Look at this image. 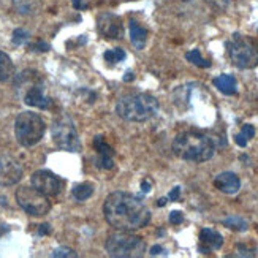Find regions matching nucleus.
<instances>
[{
  "label": "nucleus",
  "instance_id": "1",
  "mask_svg": "<svg viewBox=\"0 0 258 258\" xmlns=\"http://www.w3.org/2000/svg\"><path fill=\"white\" fill-rule=\"evenodd\" d=\"M105 219L113 228L135 231L147 227L150 211L138 197L127 192H113L103 204Z\"/></svg>",
  "mask_w": 258,
  "mask_h": 258
},
{
  "label": "nucleus",
  "instance_id": "2",
  "mask_svg": "<svg viewBox=\"0 0 258 258\" xmlns=\"http://www.w3.org/2000/svg\"><path fill=\"white\" fill-rule=\"evenodd\" d=\"M173 152L187 162L203 163L212 158L216 146L209 136L195 130H187L178 133L173 139Z\"/></svg>",
  "mask_w": 258,
  "mask_h": 258
},
{
  "label": "nucleus",
  "instance_id": "3",
  "mask_svg": "<svg viewBox=\"0 0 258 258\" xmlns=\"http://www.w3.org/2000/svg\"><path fill=\"white\" fill-rule=\"evenodd\" d=\"M116 113L128 122H146L158 113V102L150 94H127L116 103Z\"/></svg>",
  "mask_w": 258,
  "mask_h": 258
},
{
  "label": "nucleus",
  "instance_id": "4",
  "mask_svg": "<svg viewBox=\"0 0 258 258\" xmlns=\"http://www.w3.org/2000/svg\"><path fill=\"white\" fill-rule=\"evenodd\" d=\"M16 88L23 92V100L26 105L38 110H49L52 100L45 94V79L34 70H26L16 78Z\"/></svg>",
  "mask_w": 258,
  "mask_h": 258
},
{
  "label": "nucleus",
  "instance_id": "5",
  "mask_svg": "<svg viewBox=\"0 0 258 258\" xmlns=\"http://www.w3.org/2000/svg\"><path fill=\"white\" fill-rule=\"evenodd\" d=\"M105 249L106 253L114 258H139L146 253V242L141 236L132 231L117 230L106 238Z\"/></svg>",
  "mask_w": 258,
  "mask_h": 258
},
{
  "label": "nucleus",
  "instance_id": "6",
  "mask_svg": "<svg viewBox=\"0 0 258 258\" xmlns=\"http://www.w3.org/2000/svg\"><path fill=\"white\" fill-rule=\"evenodd\" d=\"M45 132H46V124L40 114L32 111H23L16 117L15 135H16V141L21 146L24 147L35 146L45 136Z\"/></svg>",
  "mask_w": 258,
  "mask_h": 258
},
{
  "label": "nucleus",
  "instance_id": "7",
  "mask_svg": "<svg viewBox=\"0 0 258 258\" xmlns=\"http://www.w3.org/2000/svg\"><path fill=\"white\" fill-rule=\"evenodd\" d=\"M227 49L230 60L238 68L249 70L258 65V45L252 38L234 34L227 43Z\"/></svg>",
  "mask_w": 258,
  "mask_h": 258
},
{
  "label": "nucleus",
  "instance_id": "8",
  "mask_svg": "<svg viewBox=\"0 0 258 258\" xmlns=\"http://www.w3.org/2000/svg\"><path fill=\"white\" fill-rule=\"evenodd\" d=\"M51 136L60 150H67V152H79L81 150V139L78 130L68 116H60L52 122Z\"/></svg>",
  "mask_w": 258,
  "mask_h": 258
},
{
  "label": "nucleus",
  "instance_id": "9",
  "mask_svg": "<svg viewBox=\"0 0 258 258\" xmlns=\"http://www.w3.org/2000/svg\"><path fill=\"white\" fill-rule=\"evenodd\" d=\"M16 201L29 216L41 217L46 216L51 211V201L49 197L37 190L34 186H23L16 190Z\"/></svg>",
  "mask_w": 258,
  "mask_h": 258
},
{
  "label": "nucleus",
  "instance_id": "10",
  "mask_svg": "<svg viewBox=\"0 0 258 258\" xmlns=\"http://www.w3.org/2000/svg\"><path fill=\"white\" fill-rule=\"evenodd\" d=\"M30 184L48 197H59L63 189V181L49 169H38L30 176Z\"/></svg>",
  "mask_w": 258,
  "mask_h": 258
},
{
  "label": "nucleus",
  "instance_id": "11",
  "mask_svg": "<svg viewBox=\"0 0 258 258\" xmlns=\"http://www.w3.org/2000/svg\"><path fill=\"white\" fill-rule=\"evenodd\" d=\"M24 169L12 155H0V186L10 187L23 179Z\"/></svg>",
  "mask_w": 258,
  "mask_h": 258
},
{
  "label": "nucleus",
  "instance_id": "12",
  "mask_svg": "<svg viewBox=\"0 0 258 258\" xmlns=\"http://www.w3.org/2000/svg\"><path fill=\"white\" fill-rule=\"evenodd\" d=\"M97 29H99L102 37L108 40H119L124 37L122 19L113 13H102L97 18Z\"/></svg>",
  "mask_w": 258,
  "mask_h": 258
},
{
  "label": "nucleus",
  "instance_id": "13",
  "mask_svg": "<svg viewBox=\"0 0 258 258\" xmlns=\"http://www.w3.org/2000/svg\"><path fill=\"white\" fill-rule=\"evenodd\" d=\"M214 187L227 193V195H234L241 189V179L238 175L231 173V171H223V173L214 178Z\"/></svg>",
  "mask_w": 258,
  "mask_h": 258
},
{
  "label": "nucleus",
  "instance_id": "14",
  "mask_svg": "<svg viewBox=\"0 0 258 258\" xmlns=\"http://www.w3.org/2000/svg\"><path fill=\"white\" fill-rule=\"evenodd\" d=\"M200 250L203 253H209L211 250H219L223 245L222 234L212 228H203L200 231Z\"/></svg>",
  "mask_w": 258,
  "mask_h": 258
},
{
  "label": "nucleus",
  "instance_id": "15",
  "mask_svg": "<svg viewBox=\"0 0 258 258\" xmlns=\"http://www.w3.org/2000/svg\"><path fill=\"white\" fill-rule=\"evenodd\" d=\"M13 8L21 16H37L43 8V0H13Z\"/></svg>",
  "mask_w": 258,
  "mask_h": 258
},
{
  "label": "nucleus",
  "instance_id": "16",
  "mask_svg": "<svg viewBox=\"0 0 258 258\" xmlns=\"http://www.w3.org/2000/svg\"><path fill=\"white\" fill-rule=\"evenodd\" d=\"M128 27H130V41H132V45L135 46V49H138V51L144 49L146 43H147V30L139 26L133 19H130Z\"/></svg>",
  "mask_w": 258,
  "mask_h": 258
},
{
  "label": "nucleus",
  "instance_id": "17",
  "mask_svg": "<svg viewBox=\"0 0 258 258\" xmlns=\"http://www.w3.org/2000/svg\"><path fill=\"white\" fill-rule=\"evenodd\" d=\"M214 85L225 95L236 94V78L233 74H220V76L214 78Z\"/></svg>",
  "mask_w": 258,
  "mask_h": 258
},
{
  "label": "nucleus",
  "instance_id": "18",
  "mask_svg": "<svg viewBox=\"0 0 258 258\" xmlns=\"http://www.w3.org/2000/svg\"><path fill=\"white\" fill-rule=\"evenodd\" d=\"M15 74V63L10 59L8 54H5L4 51H0V82H5L8 79H12Z\"/></svg>",
  "mask_w": 258,
  "mask_h": 258
},
{
  "label": "nucleus",
  "instance_id": "19",
  "mask_svg": "<svg viewBox=\"0 0 258 258\" xmlns=\"http://www.w3.org/2000/svg\"><path fill=\"white\" fill-rule=\"evenodd\" d=\"M71 195L76 201H85L94 195V184L91 182H82V184L74 186L71 190Z\"/></svg>",
  "mask_w": 258,
  "mask_h": 258
},
{
  "label": "nucleus",
  "instance_id": "20",
  "mask_svg": "<svg viewBox=\"0 0 258 258\" xmlns=\"http://www.w3.org/2000/svg\"><path fill=\"white\" fill-rule=\"evenodd\" d=\"M94 149L102 157H114V149L108 144V141L102 135H97L94 138Z\"/></svg>",
  "mask_w": 258,
  "mask_h": 258
},
{
  "label": "nucleus",
  "instance_id": "21",
  "mask_svg": "<svg viewBox=\"0 0 258 258\" xmlns=\"http://www.w3.org/2000/svg\"><path fill=\"white\" fill-rule=\"evenodd\" d=\"M222 223H223L227 228L234 230V231H245L247 228H249V223H247V220H244V219L239 217V216H230V217H227V219H223Z\"/></svg>",
  "mask_w": 258,
  "mask_h": 258
},
{
  "label": "nucleus",
  "instance_id": "22",
  "mask_svg": "<svg viewBox=\"0 0 258 258\" xmlns=\"http://www.w3.org/2000/svg\"><path fill=\"white\" fill-rule=\"evenodd\" d=\"M186 59H187L189 62H192L193 65L201 67V68H209V67H211V60L203 59L200 49H192V51H189L187 54H186Z\"/></svg>",
  "mask_w": 258,
  "mask_h": 258
},
{
  "label": "nucleus",
  "instance_id": "23",
  "mask_svg": "<svg viewBox=\"0 0 258 258\" xmlns=\"http://www.w3.org/2000/svg\"><path fill=\"white\" fill-rule=\"evenodd\" d=\"M125 51L122 48H114V49H108L103 54L105 60L110 63V65H116V63H119L125 59Z\"/></svg>",
  "mask_w": 258,
  "mask_h": 258
},
{
  "label": "nucleus",
  "instance_id": "24",
  "mask_svg": "<svg viewBox=\"0 0 258 258\" xmlns=\"http://www.w3.org/2000/svg\"><path fill=\"white\" fill-rule=\"evenodd\" d=\"M29 38H30V34H29L26 29H16L13 32L12 41H13V45L21 46V45H26V43L29 41Z\"/></svg>",
  "mask_w": 258,
  "mask_h": 258
},
{
  "label": "nucleus",
  "instance_id": "25",
  "mask_svg": "<svg viewBox=\"0 0 258 258\" xmlns=\"http://www.w3.org/2000/svg\"><path fill=\"white\" fill-rule=\"evenodd\" d=\"M52 256H62V258H76L78 253L70 247H57V249L51 253Z\"/></svg>",
  "mask_w": 258,
  "mask_h": 258
},
{
  "label": "nucleus",
  "instance_id": "26",
  "mask_svg": "<svg viewBox=\"0 0 258 258\" xmlns=\"http://www.w3.org/2000/svg\"><path fill=\"white\" fill-rule=\"evenodd\" d=\"M95 165L102 168V169H111L114 166V160L113 157H102L99 155V158L95 160Z\"/></svg>",
  "mask_w": 258,
  "mask_h": 258
},
{
  "label": "nucleus",
  "instance_id": "27",
  "mask_svg": "<svg viewBox=\"0 0 258 258\" xmlns=\"http://www.w3.org/2000/svg\"><path fill=\"white\" fill-rule=\"evenodd\" d=\"M211 8L217 10V12H225L228 7V0H204Z\"/></svg>",
  "mask_w": 258,
  "mask_h": 258
},
{
  "label": "nucleus",
  "instance_id": "28",
  "mask_svg": "<svg viewBox=\"0 0 258 258\" xmlns=\"http://www.w3.org/2000/svg\"><path fill=\"white\" fill-rule=\"evenodd\" d=\"M49 45L46 41H41V40H38V41H35V43H32V45H29V51H37V52H46V51H49Z\"/></svg>",
  "mask_w": 258,
  "mask_h": 258
},
{
  "label": "nucleus",
  "instance_id": "29",
  "mask_svg": "<svg viewBox=\"0 0 258 258\" xmlns=\"http://www.w3.org/2000/svg\"><path fill=\"white\" fill-rule=\"evenodd\" d=\"M169 222L175 223V225H179V223L184 222V216H182V212H179V211L169 212Z\"/></svg>",
  "mask_w": 258,
  "mask_h": 258
},
{
  "label": "nucleus",
  "instance_id": "30",
  "mask_svg": "<svg viewBox=\"0 0 258 258\" xmlns=\"http://www.w3.org/2000/svg\"><path fill=\"white\" fill-rule=\"evenodd\" d=\"M241 133H242L247 139H250V138H253V135H255V128H253V125H250V124H245V125H242V128H241Z\"/></svg>",
  "mask_w": 258,
  "mask_h": 258
},
{
  "label": "nucleus",
  "instance_id": "31",
  "mask_svg": "<svg viewBox=\"0 0 258 258\" xmlns=\"http://www.w3.org/2000/svg\"><path fill=\"white\" fill-rule=\"evenodd\" d=\"M236 249H238V252H239L241 256H255V250L247 249L244 244H238V247H236Z\"/></svg>",
  "mask_w": 258,
  "mask_h": 258
},
{
  "label": "nucleus",
  "instance_id": "32",
  "mask_svg": "<svg viewBox=\"0 0 258 258\" xmlns=\"http://www.w3.org/2000/svg\"><path fill=\"white\" fill-rule=\"evenodd\" d=\"M234 141H236V144H238V146L245 147V146H247V141H249V139H247L242 133H238V135L234 136Z\"/></svg>",
  "mask_w": 258,
  "mask_h": 258
},
{
  "label": "nucleus",
  "instance_id": "33",
  "mask_svg": "<svg viewBox=\"0 0 258 258\" xmlns=\"http://www.w3.org/2000/svg\"><path fill=\"white\" fill-rule=\"evenodd\" d=\"M160 253H162V255H166V252H165V249H163V247L162 245H154V247H150V255H160Z\"/></svg>",
  "mask_w": 258,
  "mask_h": 258
},
{
  "label": "nucleus",
  "instance_id": "34",
  "mask_svg": "<svg viewBox=\"0 0 258 258\" xmlns=\"http://www.w3.org/2000/svg\"><path fill=\"white\" fill-rule=\"evenodd\" d=\"M179 195H181V189H179V187H175L173 190L169 192L168 198H169L171 201H178V200H179Z\"/></svg>",
  "mask_w": 258,
  "mask_h": 258
},
{
  "label": "nucleus",
  "instance_id": "35",
  "mask_svg": "<svg viewBox=\"0 0 258 258\" xmlns=\"http://www.w3.org/2000/svg\"><path fill=\"white\" fill-rule=\"evenodd\" d=\"M150 189H152V182L147 181V179L141 181V190H143L144 193H149V192H150Z\"/></svg>",
  "mask_w": 258,
  "mask_h": 258
},
{
  "label": "nucleus",
  "instance_id": "36",
  "mask_svg": "<svg viewBox=\"0 0 258 258\" xmlns=\"http://www.w3.org/2000/svg\"><path fill=\"white\" fill-rule=\"evenodd\" d=\"M51 233V227L48 223H43L40 225V230H38V234H49Z\"/></svg>",
  "mask_w": 258,
  "mask_h": 258
},
{
  "label": "nucleus",
  "instance_id": "37",
  "mask_svg": "<svg viewBox=\"0 0 258 258\" xmlns=\"http://www.w3.org/2000/svg\"><path fill=\"white\" fill-rule=\"evenodd\" d=\"M71 4H73V7L76 8V10H84L85 8L84 0H71Z\"/></svg>",
  "mask_w": 258,
  "mask_h": 258
},
{
  "label": "nucleus",
  "instance_id": "38",
  "mask_svg": "<svg viewBox=\"0 0 258 258\" xmlns=\"http://www.w3.org/2000/svg\"><path fill=\"white\" fill-rule=\"evenodd\" d=\"M133 78H135V74H133L132 71H127V73H125V76H124V81L128 82V81H132Z\"/></svg>",
  "mask_w": 258,
  "mask_h": 258
},
{
  "label": "nucleus",
  "instance_id": "39",
  "mask_svg": "<svg viewBox=\"0 0 258 258\" xmlns=\"http://www.w3.org/2000/svg\"><path fill=\"white\" fill-rule=\"evenodd\" d=\"M166 201H168L166 198H158V200H157V206H158V208H163L165 204H166Z\"/></svg>",
  "mask_w": 258,
  "mask_h": 258
}]
</instances>
